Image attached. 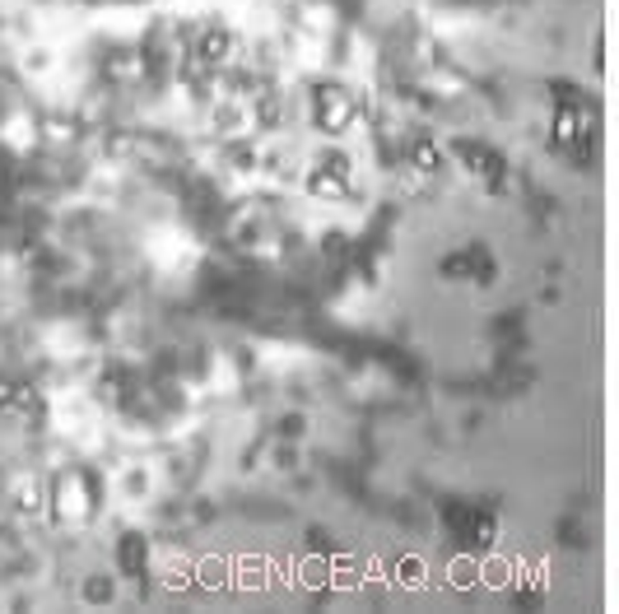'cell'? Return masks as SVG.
I'll use <instances>...</instances> for the list:
<instances>
[{
  "instance_id": "2",
  "label": "cell",
  "mask_w": 619,
  "mask_h": 614,
  "mask_svg": "<svg viewBox=\"0 0 619 614\" xmlns=\"http://www.w3.org/2000/svg\"><path fill=\"white\" fill-rule=\"evenodd\" d=\"M228 47H234V37H228V28H201V37H196V47H191V52H196V61L201 65H219L224 56H228Z\"/></svg>"
},
{
  "instance_id": "1",
  "label": "cell",
  "mask_w": 619,
  "mask_h": 614,
  "mask_svg": "<svg viewBox=\"0 0 619 614\" xmlns=\"http://www.w3.org/2000/svg\"><path fill=\"white\" fill-rule=\"evenodd\" d=\"M317 121H322L326 131H344V126L354 121V103L344 98V94H335V89H326V94H322V107H317Z\"/></svg>"
},
{
  "instance_id": "4",
  "label": "cell",
  "mask_w": 619,
  "mask_h": 614,
  "mask_svg": "<svg viewBox=\"0 0 619 614\" xmlns=\"http://www.w3.org/2000/svg\"><path fill=\"white\" fill-rule=\"evenodd\" d=\"M85 596L98 600V605H107V600H112V582H107V578H94V582L85 587Z\"/></svg>"
},
{
  "instance_id": "3",
  "label": "cell",
  "mask_w": 619,
  "mask_h": 614,
  "mask_svg": "<svg viewBox=\"0 0 619 614\" xmlns=\"http://www.w3.org/2000/svg\"><path fill=\"white\" fill-rule=\"evenodd\" d=\"M410 163H414L419 173H438V168H443V149L429 145V140H419V145L410 149Z\"/></svg>"
}]
</instances>
